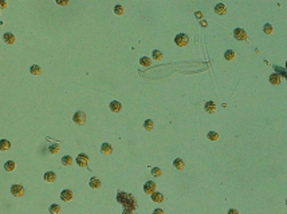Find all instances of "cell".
Here are the masks:
<instances>
[{
    "mask_svg": "<svg viewBox=\"0 0 287 214\" xmlns=\"http://www.w3.org/2000/svg\"><path fill=\"white\" fill-rule=\"evenodd\" d=\"M174 43L179 46V47H184V46H186V44L189 43V38H188V35L185 34H179L174 38Z\"/></svg>",
    "mask_w": 287,
    "mask_h": 214,
    "instance_id": "1",
    "label": "cell"
},
{
    "mask_svg": "<svg viewBox=\"0 0 287 214\" xmlns=\"http://www.w3.org/2000/svg\"><path fill=\"white\" fill-rule=\"evenodd\" d=\"M73 120L77 123V125L82 126V125H85V122H86V114L83 113V111H77V113L73 115Z\"/></svg>",
    "mask_w": 287,
    "mask_h": 214,
    "instance_id": "2",
    "label": "cell"
},
{
    "mask_svg": "<svg viewBox=\"0 0 287 214\" xmlns=\"http://www.w3.org/2000/svg\"><path fill=\"white\" fill-rule=\"evenodd\" d=\"M11 193H12V195H15V197H22V195L24 194V189H23V186H20V185H12L11 186Z\"/></svg>",
    "mask_w": 287,
    "mask_h": 214,
    "instance_id": "3",
    "label": "cell"
},
{
    "mask_svg": "<svg viewBox=\"0 0 287 214\" xmlns=\"http://www.w3.org/2000/svg\"><path fill=\"white\" fill-rule=\"evenodd\" d=\"M75 160H77V165H78L79 167H85L89 162V157L86 154H79Z\"/></svg>",
    "mask_w": 287,
    "mask_h": 214,
    "instance_id": "4",
    "label": "cell"
},
{
    "mask_svg": "<svg viewBox=\"0 0 287 214\" xmlns=\"http://www.w3.org/2000/svg\"><path fill=\"white\" fill-rule=\"evenodd\" d=\"M154 190H156V183L152 182V181H148L144 185V193H146V194H153Z\"/></svg>",
    "mask_w": 287,
    "mask_h": 214,
    "instance_id": "5",
    "label": "cell"
},
{
    "mask_svg": "<svg viewBox=\"0 0 287 214\" xmlns=\"http://www.w3.org/2000/svg\"><path fill=\"white\" fill-rule=\"evenodd\" d=\"M234 36H235V39H237V40H246V39H247V34H246V31H244L243 28H236V30H235Z\"/></svg>",
    "mask_w": 287,
    "mask_h": 214,
    "instance_id": "6",
    "label": "cell"
},
{
    "mask_svg": "<svg viewBox=\"0 0 287 214\" xmlns=\"http://www.w3.org/2000/svg\"><path fill=\"white\" fill-rule=\"evenodd\" d=\"M60 199H62V201H64V202L71 201V199H73V191H71V190H69V189L62 190V193H60Z\"/></svg>",
    "mask_w": 287,
    "mask_h": 214,
    "instance_id": "7",
    "label": "cell"
},
{
    "mask_svg": "<svg viewBox=\"0 0 287 214\" xmlns=\"http://www.w3.org/2000/svg\"><path fill=\"white\" fill-rule=\"evenodd\" d=\"M121 108H122V104H121L118 101H113L110 103V110L113 111V113H120Z\"/></svg>",
    "mask_w": 287,
    "mask_h": 214,
    "instance_id": "8",
    "label": "cell"
},
{
    "mask_svg": "<svg viewBox=\"0 0 287 214\" xmlns=\"http://www.w3.org/2000/svg\"><path fill=\"white\" fill-rule=\"evenodd\" d=\"M57 180V174L54 173V171H47V173L44 174V181L46 182H54V181Z\"/></svg>",
    "mask_w": 287,
    "mask_h": 214,
    "instance_id": "9",
    "label": "cell"
},
{
    "mask_svg": "<svg viewBox=\"0 0 287 214\" xmlns=\"http://www.w3.org/2000/svg\"><path fill=\"white\" fill-rule=\"evenodd\" d=\"M173 166L176 170H184V167H185V163H184V160L180 159V158H177V159L173 160Z\"/></svg>",
    "mask_w": 287,
    "mask_h": 214,
    "instance_id": "10",
    "label": "cell"
},
{
    "mask_svg": "<svg viewBox=\"0 0 287 214\" xmlns=\"http://www.w3.org/2000/svg\"><path fill=\"white\" fill-rule=\"evenodd\" d=\"M215 12L218 13V15H224V13L227 12V8H225V6L223 3H219L215 7Z\"/></svg>",
    "mask_w": 287,
    "mask_h": 214,
    "instance_id": "11",
    "label": "cell"
},
{
    "mask_svg": "<svg viewBox=\"0 0 287 214\" xmlns=\"http://www.w3.org/2000/svg\"><path fill=\"white\" fill-rule=\"evenodd\" d=\"M152 201L156 202V203H160V202L164 201V195L161 194V193H157L154 191L153 194H152Z\"/></svg>",
    "mask_w": 287,
    "mask_h": 214,
    "instance_id": "12",
    "label": "cell"
},
{
    "mask_svg": "<svg viewBox=\"0 0 287 214\" xmlns=\"http://www.w3.org/2000/svg\"><path fill=\"white\" fill-rule=\"evenodd\" d=\"M205 111L207 113H209V114H212V113H215L216 111V104H215V102H207L205 103Z\"/></svg>",
    "mask_w": 287,
    "mask_h": 214,
    "instance_id": "13",
    "label": "cell"
},
{
    "mask_svg": "<svg viewBox=\"0 0 287 214\" xmlns=\"http://www.w3.org/2000/svg\"><path fill=\"white\" fill-rule=\"evenodd\" d=\"M89 185H90L91 189H99V187H101V181L98 180V178H94V177H93L91 180H90V182H89Z\"/></svg>",
    "mask_w": 287,
    "mask_h": 214,
    "instance_id": "14",
    "label": "cell"
},
{
    "mask_svg": "<svg viewBox=\"0 0 287 214\" xmlns=\"http://www.w3.org/2000/svg\"><path fill=\"white\" fill-rule=\"evenodd\" d=\"M3 39L6 43L8 44H12L13 42H15V36H13V34H11V32H6V34L3 35Z\"/></svg>",
    "mask_w": 287,
    "mask_h": 214,
    "instance_id": "15",
    "label": "cell"
},
{
    "mask_svg": "<svg viewBox=\"0 0 287 214\" xmlns=\"http://www.w3.org/2000/svg\"><path fill=\"white\" fill-rule=\"evenodd\" d=\"M111 151H113V149H111V146L109 145V143H103V145L101 146V153L105 155H109L111 154Z\"/></svg>",
    "mask_w": 287,
    "mask_h": 214,
    "instance_id": "16",
    "label": "cell"
},
{
    "mask_svg": "<svg viewBox=\"0 0 287 214\" xmlns=\"http://www.w3.org/2000/svg\"><path fill=\"white\" fill-rule=\"evenodd\" d=\"M11 147V143L8 142V139H1L0 141V150L1 151H7Z\"/></svg>",
    "mask_w": 287,
    "mask_h": 214,
    "instance_id": "17",
    "label": "cell"
},
{
    "mask_svg": "<svg viewBox=\"0 0 287 214\" xmlns=\"http://www.w3.org/2000/svg\"><path fill=\"white\" fill-rule=\"evenodd\" d=\"M30 73H31V75H40V73H42L40 66H38V64H32L31 68H30Z\"/></svg>",
    "mask_w": 287,
    "mask_h": 214,
    "instance_id": "18",
    "label": "cell"
},
{
    "mask_svg": "<svg viewBox=\"0 0 287 214\" xmlns=\"http://www.w3.org/2000/svg\"><path fill=\"white\" fill-rule=\"evenodd\" d=\"M15 167H16V165H15L13 160H8V162L4 163V169H6L7 171H13L15 170Z\"/></svg>",
    "mask_w": 287,
    "mask_h": 214,
    "instance_id": "19",
    "label": "cell"
},
{
    "mask_svg": "<svg viewBox=\"0 0 287 214\" xmlns=\"http://www.w3.org/2000/svg\"><path fill=\"white\" fill-rule=\"evenodd\" d=\"M62 165H63V166H70V165H73V157H70V155L62 157Z\"/></svg>",
    "mask_w": 287,
    "mask_h": 214,
    "instance_id": "20",
    "label": "cell"
},
{
    "mask_svg": "<svg viewBox=\"0 0 287 214\" xmlns=\"http://www.w3.org/2000/svg\"><path fill=\"white\" fill-rule=\"evenodd\" d=\"M48 210H50V213H51V214H59V211H60V206H59L58 203H52V205L50 206V209H48Z\"/></svg>",
    "mask_w": 287,
    "mask_h": 214,
    "instance_id": "21",
    "label": "cell"
},
{
    "mask_svg": "<svg viewBox=\"0 0 287 214\" xmlns=\"http://www.w3.org/2000/svg\"><path fill=\"white\" fill-rule=\"evenodd\" d=\"M207 138H208L209 141H218V139H219V134L216 131H209L208 134H207Z\"/></svg>",
    "mask_w": 287,
    "mask_h": 214,
    "instance_id": "22",
    "label": "cell"
},
{
    "mask_svg": "<svg viewBox=\"0 0 287 214\" xmlns=\"http://www.w3.org/2000/svg\"><path fill=\"white\" fill-rule=\"evenodd\" d=\"M279 82H281V79H279V76H278L276 74H272V75L270 76V83H271V84L276 86Z\"/></svg>",
    "mask_w": 287,
    "mask_h": 214,
    "instance_id": "23",
    "label": "cell"
},
{
    "mask_svg": "<svg viewBox=\"0 0 287 214\" xmlns=\"http://www.w3.org/2000/svg\"><path fill=\"white\" fill-rule=\"evenodd\" d=\"M144 129L148 130V131H150V130L153 129V120H152V119H146L145 122H144Z\"/></svg>",
    "mask_w": 287,
    "mask_h": 214,
    "instance_id": "24",
    "label": "cell"
},
{
    "mask_svg": "<svg viewBox=\"0 0 287 214\" xmlns=\"http://www.w3.org/2000/svg\"><path fill=\"white\" fill-rule=\"evenodd\" d=\"M224 58L227 60H232L235 58V52L232 50H228V51H225V54H224Z\"/></svg>",
    "mask_w": 287,
    "mask_h": 214,
    "instance_id": "25",
    "label": "cell"
},
{
    "mask_svg": "<svg viewBox=\"0 0 287 214\" xmlns=\"http://www.w3.org/2000/svg\"><path fill=\"white\" fill-rule=\"evenodd\" d=\"M140 64H141V66H144V67L150 66V59H149V58H146V56L141 58V59H140Z\"/></svg>",
    "mask_w": 287,
    "mask_h": 214,
    "instance_id": "26",
    "label": "cell"
},
{
    "mask_svg": "<svg viewBox=\"0 0 287 214\" xmlns=\"http://www.w3.org/2000/svg\"><path fill=\"white\" fill-rule=\"evenodd\" d=\"M152 56H153V59H156V60H160L161 58H162V54H161V51L154 50V51H153V52H152Z\"/></svg>",
    "mask_w": 287,
    "mask_h": 214,
    "instance_id": "27",
    "label": "cell"
},
{
    "mask_svg": "<svg viewBox=\"0 0 287 214\" xmlns=\"http://www.w3.org/2000/svg\"><path fill=\"white\" fill-rule=\"evenodd\" d=\"M114 13H116V15H123V7L122 6H116L114 7Z\"/></svg>",
    "mask_w": 287,
    "mask_h": 214,
    "instance_id": "28",
    "label": "cell"
},
{
    "mask_svg": "<svg viewBox=\"0 0 287 214\" xmlns=\"http://www.w3.org/2000/svg\"><path fill=\"white\" fill-rule=\"evenodd\" d=\"M58 151H59V145H58V143L50 146V153H51V154H57Z\"/></svg>",
    "mask_w": 287,
    "mask_h": 214,
    "instance_id": "29",
    "label": "cell"
},
{
    "mask_svg": "<svg viewBox=\"0 0 287 214\" xmlns=\"http://www.w3.org/2000/svg\"><path fill=\"white\" fill-rule=\"evenodd\" d=\"M152 175H153V177H160L161 175V169H160V167H153V169H152Z\"/></svg>",
    "mask_w": 287,
    "mask_h": 214,
    "instance_id": "30",
    "label": "cell"
},
{
    "mask_svg": "<svg viewBox=\"0 0 287 214\" xmlns=\"http://www.w3.org/2000/svg\"><path fill=\"white\" fill-rule=\"evenodd\" d=\"M263 30H264L266 34H271V32H272V25H271V24H268V23H267V24H264Z\"/></svg>",
    "mask_w": 287,
    "mask_h": 214,
    "instance_id": "31",
    "label": "cell"
},
{
    "mask_svg": "<svg viewBox=\"0 0 287 214\" xmlns=\"http://www.w3.org/2000/svg\"><path fill=\"white\" fill-rule=\"evenodd\" d=\"M227 214H239V211H237L236 209H230Z\"/></svg>",
    "mask_w": 287,
    "mask_h": 214,
    "instance_id": "32",
    "label": "cell"
},
{
    "mask_svg": "<svg viewBox=\"0 0 287 214\" xmlns=\"http://www.w3.org/2000/svg\"><path fill=\"white\" fill-rule=\"evenodd\" d=\"M153 214H164V210H162V209H156V210L153 211Z\"/></svg>",
    "mask_w": 287,
    "mask_h": 214,
    "instance_id": "33",
    "label": "cell"
},
{
    "mask_svg": "<svg viewBox=\"0 0 287 214\" xmlns=\"http://www.w3.org/2000/svg\"><path fill=\"white\" fill-rule=\"evenodd\" d=\"M58 4H60V6H66L67 1H60V0H59V1H58Z\"/></svg>",
    "mask_w": 287,
    "mask_h": 214,
    "instance_id": "34",
    "label": "cell"
},
{
    "mask_svg": "<svg viewBox=\"0 0 287 214\" xmlns=\"http://www.w3.org/2000/svg\"><path fill=\"white\" fill-rule=\"evenodd\" d=\"M195 15H196V18H201V13H200V12H196Z\"/></svg>",
    "mask_w": 287,
    "mask_h": 214,
    "instance_id": "35",
    "label": "cell"
}]
</instances>
